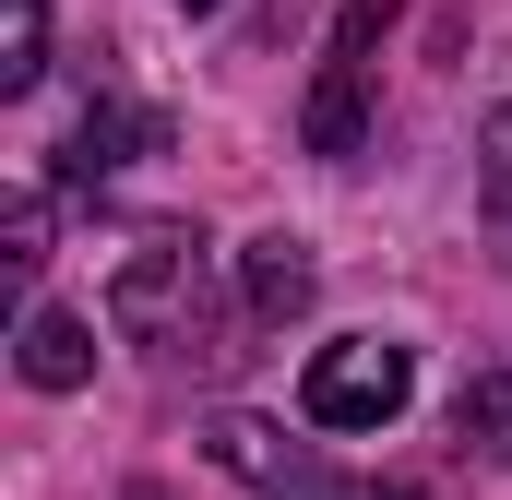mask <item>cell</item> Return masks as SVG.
<instances>
[{
	"instance_id": "cell-1",
	"label": "cell",
	"mask_w": 512,
	"mask_h": 500,
	"mask_svg": "<svg viewBox=\"0 0 512 500\" xmlns=\"http://www.w3.org/2000/svg\"><path fill=\"white\" fill-rule=\"evenodd\" d=\"M108 322H120L131 346H155V358H227L215 334V250L203 227H143L120 250V274H108Z\"/></svg>"
},
{
	"instance_id": "cell-2",
	"label": "cell",
	"mask_w": 512,
	"mask_h": 500,
	"mask_svg": "<svg viewBox=\"0 0 512 500\" xmlns=\"http://www.w3.org/2000/svg\"><path fill=\"white\" fill-rule=\"evenodd\" d=\"M382 36H393V0H346L334 36H322V84H310V155H358L370 143V72H382Z\"/></svg>"
},
{
	"instance_id": "cell-3",
	"label": "cell",
	"mask_w": 512,
	"mask_h": 500,
	"mask_svg": "<svg viewBox=\"0 0 512 500\" xmlns=\"http://www.w3.org/2000/svg\"><path fill=\"white\" fill-rule=\"evenodd\" d=\"M405 393H417V358L382 346V334H334V346H310V381H298L310 429H393Z\"/></svg>"
},
{
	"instance_id": "cell-4",
	"label": "cell",
	"mask_w": 512,
	"mask_h": 500,
	"mask_svg": "<svg viewBox=\"0 0 512 500\" xmlns=\"http://www.w3.org/2000/svg\"><path fill=\"white\" fill-rule=\"evenodd\" d=\"M155 143H167V120H155V108L96 96V108L72 120V143H60V191H96V179H120V167H143Z\"/></svg>"
},
{
	"instance_id": "cell-5",
	"label": "cell",
	"mask_w": 512,
	"mask_h": 500,
	"mask_svg": "<svg viewBox=\"0 0 512 500\" xmlns=\"http://www.w3.org/2000/svg\"><path fill=\"white\" fill-rule=\"evenodd\" d=\"M203 441H215V465H227V477H251L262 500H334L322 477H310V453H298L286 429H262V417H215Z\"/></svg>"
},
{
	"instance_id": "cell-6",
	"label": "cell",
	"mask_w": 512,
	"mask_h": 500,
	"mask_svg": "<svg viewBox=\"0 0 512 500\" xmlns=\"http://www.w3.org/2000/svg\"><path fill=\"white\" fill-rule=\"evenodd\" d=\"M310 286H322V274H310V239H286V227H274V239L239 250V310H251L262 334H286V322L310 310Z\"/></svg>"
},
{
	"instance_id": "cell-7",
	"label": "cell",
	"mask_w": 512,
	"mask_h": 500,
	"mask_svg": "<svg viewBox=\"0 0 512 500\" xmlns=\"http://www.w3.org/2000/svg\"><path fill=\"white\" fill-rule=\"evenodd\" d=\"M12 370L36 381V393H84V381H96V322H72V310H24Z\"/></svg>"
},
{
	"instance_id": "cell-8",
	"label": "cell",
	"mask_w": 512,
	"mask_h": 500,
	"mask_svg": "<svg viewBox=\"0 0 512 500\" xmlns=\"http://www.w3.org/2000/svg\"><path fill=\"white\" fill-rule=\"evenodd\" d=\"M48 72V0H0V96H36Z\"/></svg>"
},
{
	"instance_id": "cell-9",
	"label": "cell",
	"mask_w": 512,
	"mask_h": 500,
	"mask_svg": "<svg viewBox=\"0 0 512 500\" xmlns=\"http://www.w3.org/2000/svg\"><path fill=\"white\" fill-rule=\"evenodd\" d=\"M453 429H465L477 453H501V465H512V370H489V381H465V405H453Z\"/></svg>"
},
{
	"instance_id": "cell-10",
	"label": "cell",
	"mask_w": 512,
	"mask_h": 500,
	"mask_svg": "<svg viewBox=\"0 0 512 500\" xmlns=\"http://www.w3.org/2000/svg\"><path fill=\"white\" fill-rule=\"evenodd\" d=\"M0 262H12V286L48 262V191H12V215H0Z\"/></svg>"
},
{
	"instance_id": "cell-11",
	"label": "cell",
	"mask_w": 512,
	"mask_h": 500,
	"mask_svg": "<svg viewBox=\"0 0 512 500\" xmlns=\"http://www.w3.org/2000/svg\"><path fill=\"white\" fill-rule=\"evenodd\" d=\"M477 155H489V203H501V227H512V108H489Z\"/></svg>"
},
{
	"instance_id": "cell-12",
	"label": "cell",
	"mask_w": 512,
	"mask_h": 500,
	"mask_svg": "<svg viewBox=\"0 0 512 500\" xmlns=\"http://www.w3.org/2000/svg\"><path fill=\"white\" fill-rule=\"evenodd\" d=\"M346 500H405V489H346Z\"/></svg>"
},
{
	"instance_id": "cell-13",
	"label": "cell",
	"mask_w": 512,
	"mask_h": 500,
	"mask_svg": "<svg viewBox=\"0 0 512 500\" xmlns=\"http://www.w3.org/2000/svg\"><path fill=\"white\" fill-rule=\"evenodd\" d=\"M179 12H215V0H179Z\"/></svg>"
}]
</instances>
